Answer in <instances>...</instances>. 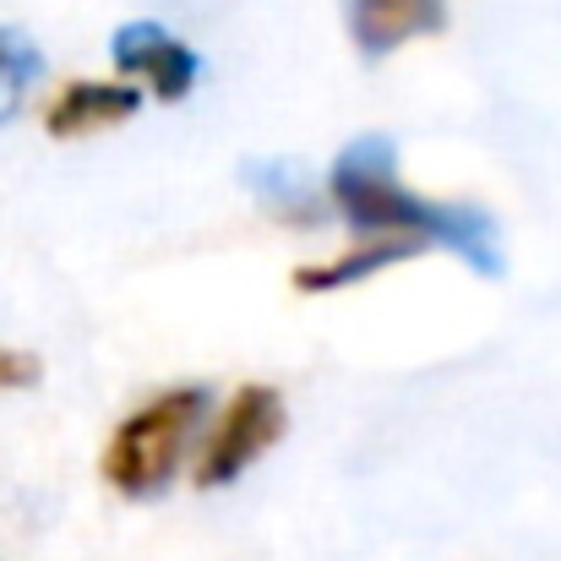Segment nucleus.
<instances>
[{"mask_svg":"<svg viewBox=\"0 0 561 561\" xmlns=\"http://www.w3.org/2000/svg\"><path fill=\"white\" fill-rule=\"evenodd\" d=\"M38 71H44L38 49H33L22 33L0 27V126H5V121H16V110H22L27 88L38 82Z\"/></svg>","mask_w":561,"mask_h":561,"instance_id":"9","label":"nucleus"},{"mask_svg":"<svg viewBox=\"0 0 561 561\" xmlns=\"http://www.w3.org/2000/svg\"><path fill=\"white\" fill-rule=\"evenodd\" d=\"M110 55H115V66H121L126 77H137L159 104H181V99H191V88L202 82V55L191 49L181 33H170L164 22H148V16L115 27Z\"/></svg>","mask_w":561,"mask_h":561,"instance_id":"4","label":"nucleus"},{"mask_svg":"<svg viewBox=\"0 0 561 561\" xmlns=\"http://www.w3.org/2000/svg\"><path fill=\"white\" fill-rule=\"evenodd\" d=\"M202 420H207V387H196V381H181V387L148 398L142 409H131L110 431L104 463H99L104 480L131 502H148V496L170 491V480L181 474Z\"/></svg>","mask_w":561,"mask_h":561,"instance_id":"2","label":"nucleus"},{"mask_svg":"<svg viewBox=\"0 0 561 561\" xmlns=\"http://www.w3.org/2000/svg\"><path fill=\"white\" fill-rule=\"evenodd\" d=\"M322 191H328V207L366 240H403L414 251L442 245L480 278L507 273L496 218L480 202H436V196L409 191L398 181V148L381 131L344 142Z\"/></svg>","mask_w":561,"mask_h":561,"instance_id":"1","label":"nucleus"},{"mask_svg":"<svg viewBox=\"0 0 561 561\" xmlns=\"http://www.w3.org/2000/svg\"><path fill=\"white\" fill-rule=\"evenodd\" d=\"M409 256H420V251L403 245V240H366V245H355V251L339 256V262L300 267V273H295V289H300V295H333V289H350V284L371 278V273L392 267V262H409Z\"/></svg>","mask_w":561,"mask_h":561,"instance_id":"8","label":"nucleus"},{"mask_svg":"<svg viewBox=\"0 0 561 561\" xmlns=\"http://www.w3.org/2000/svg\"><path fill=\"white\" fill-rule=\"evenodd\" d=\"M44 366L22 350H0V392H22V387H38Z\"/></svg>","mask_w":561,"mask_h":561,"instance_id":"10","label":"nucleus"},{"mask_svg":"<svg viewBox=\"0 0 561 561\" xmlns=\"http://www.w3.org/2000/svg\"><path fill=\"white\" fill-rule=\"evenodd\" d=\"M284 431H289L284 392L267 387V381H245V387L224 403L218 425H213L207 442H202L196 485H202V491H224V485H234L245 469H256V463L278 447Z\"/></svg>","mask_w":561,"mask_h":561,"instance_id":"3","label":"nucleus"},{"mask_svg":"<svg viewBox=\"0 0 561 561\" xmlns=\"http://www.w3.org/2000/svg\"><path fill=\"white\" fill-rule=\"evenodd\" d=\"M350 38L360 60H387L392 49L447 27V0H344Z\"/></svg>","mask_w":561,"mask_h":561,"instance_id":"6","label":"nucleus"},{"mask_svg":"<svg viewBox=\"0 0 561 561\" xmlns=\"http://www.w3.org/2000/svg\"><path fill=\"white\" fill-rule=\"evenodd\" d=\"M142 110V88L137 82H71L55 104H49V115H44V126H49V137H93V131H110V126H126L131 115Z\"/></svg>","mask_w":561,"mask_h":561,"instance_id":"7","label":"nucleus"},{"mask_svg":"<svg viewBox=\"0 0 561 561\" xmlns=\"http://www.w3.org/2000/svg\"><path fill=\"white\" fill-rule=\"evenodd\" d=\"M240 181L245 191L262 202L267 218L289 224V229H322L333 218L328 207V191L311 175L306 159H289V153H262V159H245L240 164Z\"/></svg>","mask_w":561,"mask_h":561,"instance_id":"5","label":"nucleus"}]
</instances>
